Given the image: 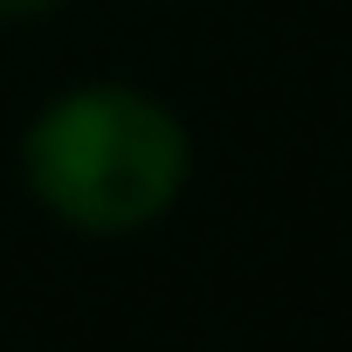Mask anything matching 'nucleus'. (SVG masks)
Wrapping results in <instances>:
<instances>
[{"instance_id":"f257e3e1","label":"nucleus","mask_w":352,"mask_h":352,"mask_svg":"<svg viewBox=\"0 0 352 352\" xmlns=\"http://www.w3.org/2000/svg\"><path fill=\"white\" fill-rule=\"evenodd\" d=\"M194 180V131L145 83H76L49 97L21 131L28 201L90 242H124L159 228Z\"/></svg>"},{"instance_id":"f03ea898","label":"nucleus","mask_w":352,"mask_h":352,"mask_svg":"<svg viewBox=\"0 0 352 352\" xmlns=\"http://www.w3.org/2000/svg\"><path fill=\"white\" fill-rule=\"evenodd\" d=\"M69 0H0V21H42V14H63Z\"/></svg>"}]
</instances>
